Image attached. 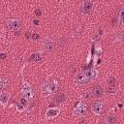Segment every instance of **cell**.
Here are the masks:
<instances>
[{"mask_svg":"<svg viewBox=\"0 0 124 124\" xmlns=\"http://www.w3.org/2000/svg\"><path fill=\"white\" fill-rule=\"evenodd\" d=\"M86 110H87V108H86V105H85L84 103L80 102V103L75 108V109H74V113H75L76 115L81 116V115H84V114L86 113Z\"/></svg>","mask_w":124,"mask_h":124,"instance_id":"1","label":"cell"},{"mask_svg":"<svg viewBox=\"0 0 124 124\" xmlns=\"http://www.w3.org/2000/svg\"><path fill=\"white\" fill-rule=\"evenodd\" d=\"M91 110H92L93 113L99 115V114L103 113V111H104V105L102 103H100V102H95L91 106Z\"/></svg>","mask_w":124,"mask_h":124,"instance_id":"2","label":"cell"},{"mask_svg":"<svg viewBox=\"0 0 124 124\" xmlns=\"http://www.w3.org/2000/svg\"><path fill=\"white\" fill-rule=\"evenodd\" d=\"M7 26H8L9 29H11L12 31H16V30L19 28L20 24H19V22H18L17 20H16V19H8V20H7Z\"/></svg>","mask_w":124,"mask_h":124,"instance_id":"3","label":"cell"},{"mask_svg":"<svg viewBox=\"0 0 124 124\" xmlns=\"http://www.w3.org/2000/svg\"><path fill=\"white\" fill-rule=\"evenodd\" d=\"M92 7H93L92 2L87 0V1H85V2L83 3L82 8H81V11H82L83 14H88V13H90V11L92 10Z\"/></svg>","mask_w":124,"mask_h":124,"instance_id":"4","label":"cell"},{"mask_svg":"<svg viewBox=\"0 0 124 124\" xmlns=\"http://www.w3.org/2000/svg\"><path fill=\"white\" fill-rule=\"evenodd\" d=\"M60 110L58 108H48L46 112V116L47 118H53V117H56L58 114H59Z\"/></svg>","mask_w":124,"mask_h":124,"instance_id":"5","label":"cell"},{"mask_svg":"<svg viewBox=\"0 0 124 124\" xmlns=\"http://www.w3.org/2000/svg\"><path fill=\"white\" fill-rule=\"evenodd\" d=\"M88 80H89V78L84 75V73H83V74H78V75L77 76V78H76V81L78 82L79 84H84V83H86Z\"/></svg>","mask_w":124,"mask_h":124,"instance_id":"6","label":"cell"},{"mask_svg":"<svg viewBox=\"0 0 124 124\" xmlns=\"http://www.w3.org/2000/svg\"><path fill=\"white\" fill-rule=\"evenodd\" d=\"M104 93V89L101 87V86H95L93 89H92V94L96 97H101Z\"/></svg>","mask_w":124,"mask_h":124,"instance_id":"7","label":"cell"},{"mask_svg":"<svg viewBox=\"0 0 124 124\" xmlns=\"http://www.w3.org/2000/svg\"><path fill=\"white\" fill-rule=\"evenodd\" d=\"M47 92H49V93H53V92H55L56 91V89H57V83L55 82V81H50L48 84H47Z\"/></svg>","mask_w":124,"mask_h":124,"instance_id":"8","label":"cell"},{"mask_svg":"<svg viewBox=\"0 0 124 124\" xmlns=\"http://www.w3.org/2000/svg\"><path fill=\"white\" fill-rule=\"evenodd\" d=\"M84 75L90 79V78H94L97 76V73H96L95 70H93V69H89V70H86V71L84 72Z\"/></svg>","mask_w":124,"mask_h":124,"instance_id":"9","label":"cell"},{"mask_svg":"<svg viewBox=\"0 0 124 124\" xmlns=\"http://www.w3.org/2000/svg\"><path fill=\"white\" fill-rule=\"evenodd\" d=\"M44 47H45L46 50H48V51L51 50L52 47H53V43H52V41L49 40V39H46V40L45 41V43H44Z\"/></svg>","mask_w":124,"mask_h":124,"instance_id":"10","label":"cell"},{"mask_svg":"<svg viewBox=\"0 0 124 124\" xmlns=\"http://www.w3.org/2000/svg\"><path fill=\"white\" fill-rule=\"evenodd\" d=\"M8 98H9L8 93H6V92H2L1 93V95H0V101H1L2 105H6V103L8 102Z\"/></svg>","mask_w":124,"mask_h":124,"instance_id":"11","label":"cell"},{"mask_svg":"<svg viewBox=\"0 0 124 124\" xmlns=\"http://www.w3.org/2000/svg\"><path fill=\"white\" fill-rule=\"evenodd\" d=\"M7 85H8V80L6 79V78H1V79H0V89L3 90Z\"/></svg>","mask_w":124,"mask_h":124,"instance_id":"12","label":"cell"},{"mask_svg":"<svg viewBox=\"0 0 124 124\" xmlns=\"http://www.w3.org/2000/svg\"><path fill=\"white\" fill-rule=\"evenodd\" d=\"M41 59H42V57H41V54L40 53H34L32 55V57H30V61H36V62H38Z\"/></svg>","mask_w":124,"mask_h":124,"instance_id":"13","label":"cell"},{"mask_svg":"<svg viewBox=\"0 0 124 124\" xmlns=\"http://www.w3.org/2000/svg\"><path fill=\"white\" fill-rule=\"evenodd\" d=\"M115 121H116V119L112 115H108L106 118V123H108V124H113V123H115Z\"/></svg>","mask_w":124,"mask_h":124,"instance_id":"14","label":"cell"},{"mask_svg":"<svg viewBox=\"0 0 124 124\" xmlns=\"http://www.w3.org/2000/svg\"><path fill=\"white\" fill-rule=\"evenodd\" d=\"M118 16H119V18H121V19L124 18V7L120 8V9L118 10Z\"/></svg>","mask_w":124,"mask_h":124,"instance_id":"15","label":"cell"},{"mask_svg":"<svg viewBox=\"0 0 124 124\" xmlns=\"http://www.w3.org/2000/svg\"><path fill=\"white\" fill-rule=\"evenodd\" d=\"M108 83L110 84V86H114V84H115V78L113 77H110L109 78V80H108Z\"/></svg>","mask_w":124,"mask_h":124,"instance_id":"16","label":"cell"},{"mask_svg":"<svg viewBox=\"0 0 124 124\" xmlns=\"http://www.w3.org/2000/svg\"><path fill=\"white\" fill-rule=\"evenodd\" d=\"M64 99H65V96L62 95V94H60V95L57 96V101H58V102H63Z\"/></svg>","mask_w":124,"mask_h":124,"instance_id":"17","label":"cell"},{"mask_svg":"<svg viewBox=\"0 0 124 124\" xmlns=\"http://www.w3.org/2000/svg\"><path fill=\"white\" fill-rule=\"evenodd\" d=\"M108 92L112 94V93H114V92H115V88H114L113 86H112V87H108Z\"/></svg>","mask_w":124,"mask_h":124,"instance_id":"18","label":"cell"},{"mask_svg":"<svg viewBox=\"0 0 124 124\" xmlns=\"http://www.w3.org/2000/svg\"><path fill=\"white\" fill-rule=\"evenodd\" d=\"M35 15H36V16H41V15H42V12H41L39 9H36V10H35Z\"/></svg>","mask_w":124,"mask_h":124,"instance_id":"19","label":"cell"},{"mask_svg":"<svg viewBox=\"0 0 124 124\" xmlns=\"http://www.w3.org/2000/svg\"><path fill=\"white\" fill-rule=\"evenodd\" d=\"M32 39H33V40H37V39H39V34H37V33L33 34V35H32Z\"/></svg>","mask_w":124,"mask_h":124,"instance_id":"20","label":"cell"},{"mask_svg":"<svg viewBox=\"0 0 124 124\" xmlns=\"http://www.w3.org/2000/svg\"><path fill=\"white\" fill-rule=\"evenodd\" d=\"M33 22H34V24H35V25H39V23H40V22H39V20H37V19H34V20H33Z\"/></svg>","mask_w":124,"mask_h":124,"instance_id":"21","label":"cell"},{"mask_svg":"<svg viewBox=\"0 0 124 124\" xmlns=\"http://www.w3.org/2000/svg\"><path fill=\"white\" fill-rule=\"evenodd\" d=\"M115 21H117V19H116L115 17H114V18H112V24H113V25L115 24Z\"/></svg>","mask_w":124,"mask_h":124,"instance_id":"22","label":"cell"},{"mask_svg":"<svg viewBox=\"0 0 124 124\" xmlns=\"http://www.w3.org/2000/svg\"><path fill=\"white\" fill-rule=\"evenodd\" d=\"M6 57V55H5V53H1V59H4Z\"/></svg>","mask_w":124,"mask_h":124,"instance_id":"23","label":"cell"},{"mask_svg":"<svg viewBox=\"0 0 124 124\" xmlns=\"http://www.w3.org/2000/svg\"><path fill=\"white\" fill-rule=\"evenodd\" d=\"M122 23H123V24H124V18H123V19H122Z\"/></svg>","mask_w":124,"mask_h":124,"instance_id":"24","label":"cell"}]
</instances>
